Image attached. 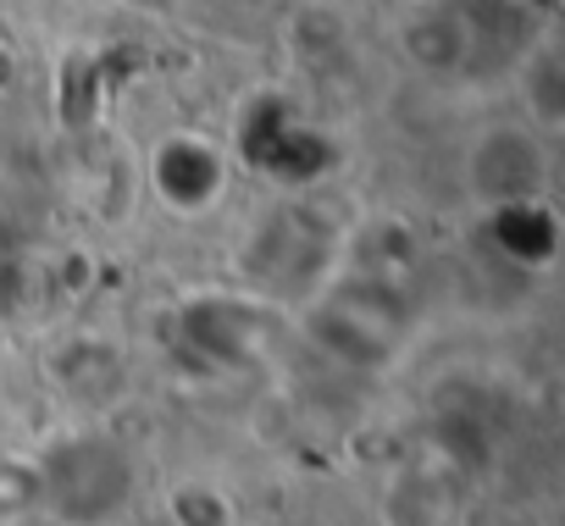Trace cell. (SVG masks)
<instances>
[{
	"label": "cell",
	"mask_w": 565,
	"mask_h": 526,
	"mask_svg": "<svg viewBox=\"0 0 565 526\" xmlns=\"http://www.w3.org/2000/svg\"><path fill=\"white\" fill-rule=\"evenodd\" d=\"M40 498V476L34 471H12V465H0V515H18Z\"/></svg>",
	"instance_id": "6da1fadb"
}]
</instances>
